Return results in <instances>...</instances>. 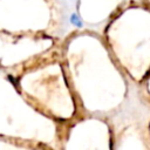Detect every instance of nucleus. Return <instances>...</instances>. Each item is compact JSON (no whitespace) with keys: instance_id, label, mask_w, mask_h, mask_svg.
<instances>
[{"instance_id":"1","label":"nucleus","mask_w":150,"mask_h":150,"mask_svg":"<svg viewBox=\"0 0 150 150\" xmlns=\"http://www.w3.org/2000/svg\"><path fill=\"white\" fill-rule=\"evenodd\" d=\"M70 22H71L74 26H76V27H81V26H82V21H81V19L77 16V14H71V16H70Z\"/></svg>"}]
</instances>
